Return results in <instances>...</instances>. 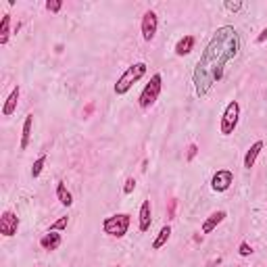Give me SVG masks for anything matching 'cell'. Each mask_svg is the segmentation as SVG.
Masks as SVG:
<instances>
[{"mask_svg": "<svg viewBox=\"0 0 267 267\" xmlns=\"http://www.w3.org/2000/svg\"><path fill=\"white\" fill-rule=\"evenodd\" d=\"M240 35L232 25H224L207 44L202 57L194 67V90L200 96H207L209 90L224 77V69L232 59L238 57Z\"/></svg>", "mask_w": 267, "mask_h": 267, "instance_id": "1", "label": "cell"}, {"mask_svg": "<svg viewBox=\"0 0 267 267\" xmlns=\"http://www.w3.org/2000/svg\"><path fill=\"white\" fill-rule=\"evenodd\" d=\"M146 75V63H134L130 65L126 71H123V75L117 79V84H115V94L117 96H123L132 90V86L140 82L142 77Z\"/></svg>", "mask_w": 267, "mask_h": 267, "instance_id": "2", "label": "cell"}, {"mask_svg": "<svg viewBox=\"0 0 267 267\" xmlns=\"http://www.w3.org/2000/svg\"><path fill=\"white\" fill-rule=\"evenodd\" d=\"M130 224H132V219L128 213H117V215H111L102 221V232L113 238H123L128 234Z\"/></svg>", "mask_w": 267, "mask_h": 267, "instance_id": "3", "label": "cell"}, {"mask_svg": "<svg viewBox=\"0 0 267 267\" xmlns=\"http://www.w3.org/2000/svg\"><path fill=\"white\" fill-rule=\"evenodd\" d=\"M161 88H163V77H161V73H155L150 77V82L144 86V90H142L140 99H138V104L142 109H150L157 102L159 94H161Z\"/></svg>", "mask_w": 267, "mask_h": 267, "instance_id": "4", "label": "cell"}, {"mask_svg": "<svg viewBox=\"0 0 267 267\" xmlns=\"http://www.w3.org/2000/svg\"><path fill=\"white\" fill-rule=\"evenodd\" d=\"M238 121H240V104L236 100H230L228 106H226V111H224V115H221V126H219L221 134H224V136L234 134Z\"/></svg>", "mask_w": 267, "mask_h": 267, "instance_id": "5", "label": "cell"}, {"mask_svg": "<svg viewBox=\"0 0 267 267\" xmlns=\"http://www.w3.org/2000/svg\"><path fill=\"white\" fill-rule=\"evenodd\" d=\"M142 38H144L146 42H150L157 35V30H159V19H157V13L155 11H146L144 15H142Z\"/></svg>", "mask_w": 267, "mask_h": 267, "instance_id": "6", "label": "cell"}, {"mask_svg": "<svg viewBox=\"0 0 267 267\" xmlns=\"http://www.w3.org/2000/svg\"><path fill=\"white\" fill-rule=\"evenodd\" d=\"M19 230V217L15 215L13 211H4L2 217H0V234L6 238H13Z\"/></svg>", "mask_w": 267, "mask_h": 267, "instance_id": "7", "label": "cell"}, {"mask_svg": "<svg viewBox=\"0 0 267 267\" xmlns=\"http://www.w3.org/2000/svg\"><path fill=\"white\" fill-rule=\"evenodd\" d=\"M234 182V175L232 171H228V169H219V171L211 177V188L215 192H226L230 186Z\"/></svg>", "mask_w": 267, "mask_h": 267, "instance_id": "8", "label": "cell"}, {"mask_svg": "<svg viewBox=\"0 0 267 267\" xmlns=\"http://www.w3.org/2000/svg\"><path fill=\"white\" fill-rule=\"evenodd\" d=\"M61 242H63V238H61L59 232H48L40 238V246L44 248V251H57V248L61 246Z\"/></svg>", "mask_w": 267, "mask_h": 267, "instance_id": "9", "label": "cell"}, {"mask_svg": "<svg viewBox=\"0 0 267 267\" xmlns=\"http://www.w3.org/2000/svg\"><path fill=\"white\" fill-rule=\"evenodd\" d=\"M19 94H21L19 86H15V88H13V92L8 94V99H6L4 106H2V115H4V117H11V115L15 113V109H17V102H19Z\"/></svg>", "mask_w": 267, "mask_h": 267, "instance_id": "10", "label": "cell"}, {"mask_svg": "<svg viewBox=\"0 0 267 267\" xmlns=\"http://www.w3.org/2000/svg\"><path fill=\"white\" fill-rule=\"evenodd\" d=\"M150 224H153V217H150V200H144L140 207V232H148L150 230Z\"/></svg>", "mask_w": 267, "mask_h": 267, "instance_id": "11", "label": "cell"}, {"mask_svg": "<svg viewBox=\"0 0 267 267\" xmlns=\"http://www.w3.org/2000/svg\"><path fill=\"white\" fill-rule=\"evenodd\" d=\"M194 35H184V38H180L177 40V44H175V55L177 57H186V55H190L192 52V48H194Z\"/></svg>", "mask_w": 267, "mask_h": 267, "instance_id": "12", "label": "cell"}, {"mask_svg": "<svg viewBox=\"0 0 267 267\" xmlns=\"http://www.w3.org/2000/svg\"><path fill=\"white\" fill-rule=\"evenodd\" d=\"M224 219H226V211H217V213H213V215H209L202 224V234H211Z\"/></svg>", "mask_w": 267, "mask_h": 267, "instance_id": "13", "label": "cell"}, {"mask_svg": "<svg viewBox=\"0 0 267 267\" xmlns=\"http://www.w3.org/2000/svg\"><path fill=\"white\" fill-rule=\"evenodd\" d=\"M263 146H265L263 142H261V140H257L255 144H253L251 148L246 150V155H244V167H246V169H251V167L255 165L257 157H259V153H261V150H263Z\"/></svg>", "mask_w": 267, "mask_h": 267, "instance_id": "14", "label": "cell"}, {"mask_svg": "<svg viewBox=\"0 0 267 267\" xmlns=\"http://www.w3.org/2000/svg\"><path fill=\"white\" fill-rule=\"evenodd\" d=\"M32 126H33V115L30 113L23 121V134H21V150H28L30 140H32Z\"/></svg>", "mask_w": 267, "mask_h": 267, "instance_id": "15", "label": "cell"}, {"mask_svg": "<svg viewBox=\"0 0 267 267\" xmlns=\"http://www.w3.org/2000/svg\"><path fill=\"white\" fill-rule=\"evenodd\" d=\"M57 199H59V202L63 204V207H71V204H73V197H71V192L67 190L65 182L57 184Z\"/></svg>", "mask_w": 267, "mask_h": 267, "instance_id": "16", "label": "cell"}, {"mask_svg": "<svg viewBox=\"0 0 267 267\" xmlns=\"http://www.w3.org/2000/svg\"><path fill=\"white\" fill-rule=\"evenodd\" d=\"M8 35H11V15H4L2 21H0V44L8 42Z\"/></svg>", "mask_w": 267, "mask_h": 267, "instance_id": "17", "label": "cell"}, {"mask_svg": "<svg viewBox=\"0 0 267 267\" xmlns=\"http://www.w3.org/2000/svg\"><path fill=\"white\" fill-rule=\"evenodd\" d=\"M169 236H171V228H169V226H163V228H161V232H159V236L155 238V242H153V248H155V251H159V248H163V246L167 244Z\"/></svg>", "mask_w": 267, "mask_h": 267, "instance_id": "18", "label": "cell"}, {"mask_svg": "<svg viewBox=\"0 0 267 267\" xmlns=\"http://www.w3.org/2000/svg\"><path fill=\"white\" fill-rule=\"evenodd\" d=\"M44 163H46V155H42V157L35 159V163H33V167H32V177H38V175L42 173Z\"/></svg>", "mask_w": 267, "mask_h": 267, "instance_id": "19", "label": "cell"}, {"mask_svg": "<svg viewBox=\"0 0 267 267\" xmlns=\"http://www.w3.org/2000/svg\"><path fill=\"white\" fill-rule=\"evenodd\" d=\"M67 224H69V217H61V219H57L55 224L50 226V232H61V230L67 228Z\"/></svg>", "mask_w": 267, "mask_h": 267, "instance_id": "20", "label": "cell"}, {"mask_svg": "<svg viewBox=\"0 0 267 267\" xmlns=\"http://www.w3.org/2000/svg\"><path fill=\"white\" fill-rule=\"evenodd\" d=\"M46 8L50 13H59L61 8H63V2H61V0H48L46 2Z\"/></svg>", "mask_w": 267, "mask_h": 267, "instance_id": "21", "label": "cell"}, {"mask_svg": "<svg viewBox=\"0 0 267 267\" xmlns=\"http://www.w3.org/2000/svg\"><path fill=\"white\" fill-rule=\"evenodd\" d=\"M226 8L230 13H238L240 8H242V2H240V0H234V2L232 0H226Z\"/></svg>", "mask_w": 267, "mask_h": 267, "instance_id": "22", "label": "cell"}, {"mask_svg": "<svg viewBox=\"0 0 267 267\" xmlns=\"http://www.w3.org/2000/svg\"><path fill=\"white\" fill-rule=\"evenodd\" d=\"M238 253L242 255V257H248V255H253V246L248 244V242H240V248H238Z\"/></svg>", "mask_w": 267, "mask_h": 267, "instance_id": "23", "label": "cell"}, {"mask_svg": "<svg viewBox=\"0 0 267 267\" xmlns=\"http://www.w3.org/2000/svg\"><path fill=\"white\" fill-rule=\"evenodd\" d=\"M134 188H136V180H134V177H128V180H126V186H123V192H126V194H132Z\"/></svg>", "mask_w": 267, "mask_h": 267, "instance_id": "24", "label": "cell"}, {"mask_svg": "<svg viewBox=\"0 0 267 267\" xmlns=\"http://www.w3.org/2000/svg\"><path fill=\"white\" fill-rule=\"evenodd\" d=\"M197 153H199V146L197 144H190L188 146V161H192V159L197 157Z\"/></svg>", "mask_w": 267, "mask_h": 267, "instance_id": "25", "label": "cell"}, {"mask_svg": "<svg viewBox=\"0 0 267 267\" xmlns=\"http://www.w3.org/2000/svg\"><path fill=\"white\" fill-rule=\"evenodd\" d=\"M265 40H267V28H265V30H261V33L257 35V44H263Z\"/></svg>", "mask_w": 267, "mask_h": 267, "instance_id": "26", "label": "cell"}]
</instances>
